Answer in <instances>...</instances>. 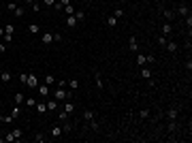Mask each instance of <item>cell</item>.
Returning a JSON list of instances; mask_svg holds the SVG:
<instances>
[{"instance_id": "cell-1", "label": "cell", "mask_w": 192, "mask_h": 143, "mask_svg": "<svg viewBox=\"0 0 192 143\" xmlns=\"http://www.w3.org/2000/svg\"><path fill=\"white\" fill-rule=\"evenodd\" d=\"M53 98H56V101H68L70 92H66V88H58V90L53 92Z\"/></svg>"}, {"instance_id": "cell-8", "label": "cell", "mask_w": 192, "mask_h": 143, "mask_svg": "<svg viewBox=\"0 0 192 143\" xmlns=\"http://www.w3.org/2000/svg\"><path fill=\"white\" fill-rule=\"evenodd\" d=\"M62 133H64L62 126H53V128H51V139H58V137L62 135Z\"/></svg>"}, {"instance_id": "cell-41", "label": "cell", "mask_w": 192, "mask_h": 143, "mask_svg": "<svg viewBox=\"0 0 192 143\" xmlns=\"http://www.w3.org/2000/svg\"><path fill=\"white\" fill-rule=\"evenodd\" d=\"M7 9L9 11H15V9H17V4H15V2H7Z\"/></svg>"}, {"instance_id": "cell-6", "label": "cell", "mask_w": 192, "mask_h": 143, "mask_svg": "<svg viewBox=\"0 0 192 143\" xmlns=\"http://www.w3.org/2000/svg\"><path fill=\"white\" fill-rule=\"evenodd\" d=\"M11 77H13V75H11V70H0V81H2V83H9Z\"/></svg>"}, {"instance_id": "cell-32", "label": "cell", "mask_w": 192, "mask_h": 143, "mask_svg": "<svg viewBox=\"0 0 192 143\" xmlns=\"http://www.w3.org/2000/svg\"><path fill=\"white\" fill-rule=\"evenodd\" d=\"M0 120H2L4 124H11V122H13L15 118H13V115H2V118H0Z\"/></svg>"}, {"instance_id": "cell-3", "label": "cell", "mask_w": 192, "mask_h": 143, "mask_svg": "<svg viewBox=\"0 0 192 143\" xmlns=\"http://www.w3.org/2000/svg\"><path fill=\"white\" fill-rule=\"evenodd\" d=\"M26 86L34 90V88L38 86V77H36V75H32V73H28V81H26Z\"/></svg>"}, {"instance_id": "cell-19", "label": "cell", "mask_w": 192, "mask_h": 143, "mask_svg": "<svg viewBox=\"0 0 192 143\" xmlns=\"http://www.w3.org/2000/svg\"><path fill=\"white\" fill-rule=\"evenodd\" d=\"M66 88H68V90H77V88H79V79H70V81H66Z\"/></svg>"}, {"instance_id": "cell-16", "label": "cell", "mask_w": 192, "mask_h": 143, "mask_svg": "<svg viewBox=\"0 0 192 143\" xmlns=\"http://www.w3.org/2000/svg\"><path fill=\"white\" fill-rule=\"evenodd\" d=\"M36 90L41 96H49V86H36Z\"/></svg>"}, {"instance_id": "cell-42", "label": "cell", "mask_w": 192, "mask_h": 143, "mask_svg": "<svg viewBox=\"0 0 192 143\" xmlns=\"http://www.w3.org/2000/svg\"><path fill=\"white\" fill-rule=\"evenodd\" d=\"M113 15H115V17H124V11H122V9H115Z\"/></svg>"}, {"instance_id": "cell-10", "label": "cell", "mask_w": 192, "mask_h": 143, "mask_svg": "<svg viewBox=\"0 0 192 143\" xmlns=\"http://www.w3.org/2000/svg\"><path fill=\"white\" fill-rule=\"evenodd\" d=\"M51 41H53V34H51V32H47V34L41 36V43H43V45H49Z\"/></svg>"}, {"instance_id": "cell-13", "label": "cell", "mask_w": 192, "mask_h": 143, "mask_svg": "<svg viewBox=\"0 0 192 143\" xmlns=\"http://www.w3.org/2000/svg\"><path fill=\"white\" fill-rule=\"evenodd\" d=\"M141 77H143V79H147V81H152V70L145 68V66H141Z\"/></svg>"}, {"instance_id": "cell-4", "label": "cell", "mask_w": 192, "mask_h": 143, "mask_svg": "<svg viewBox=\"0 0 192 143\" xmlns=\"http://www.w3.org/2000/svg\"><path fill=\"white\" fill-rule=\"evenodd\" d=\"M177 115H179V109H177V107H171V109L167 111V118L171 120V122H175V120H177Z\"/></svg>"}, {"instance_id": "cell-49", "label": "cell", "mask_w": 192, "mask_h": 143, "mask_svg": "<svg viewBox=\"0 0 192 143\" xmlns=\"http://www.w3.org/2000/svg\"><path fill=\"white\" fill-rule=\"evenodd\" d=\"M34 2H38V4H41V2H43V0H34Z\"/></svg>"}, {"instance_id": "cell-25", "label": "cell", "mask_w": 192, "mask_h": 143, "mask_svg": "<svg viewBox=\"0 0 192 143\" xmlns=\"http://www.w3.org/2000/svg\"><path fill=\"white\" fill-rule=\"evenodd\" d=\"M162 34H164V36H169V34H171V24H169V21L162 26Z\"/></svg>"}, {"instance_id": "cell-46", "label": "cell", "mask_w": 192, "mask_h": 143, "mask_svg": "<svg viewBox=\"0 0 192 143\" xmlns=\"http://www.w3.org/2000/svg\"><path fill=\"white\" fill-rule=\"evenodd\" d=\"M60 4H62V7H66V4H70V0H58Z\"/></svg>"}, {"instance_id": "cell-48", "label": "cell", "mask_w": 192, "mask_h": 143, "mask_svg": "<svg viewBox=\"0 0 192 143\" xmlns=\"http://www.w3.org/2000/svg\"><path fill=\"white\" fill-rule=\"evenodd\" d=\"M24 2H26V4H32V2H34V0H24Z\"/></svg>"}, {"instance_id": "cell-33", "label": "cell", "mask_w": 192, "mask_h": 143, "mask_svg": "<svg viewBox=\"0 0 192 143\" xmlns=\"http://www.w3.org/2000/svg\"><path fill=\"white\" fill-rule=\"evenodd\" d=\"M158 45H160V47H164V45H167V36H164V34H160V36H158Z\"/></svg>"}, {"instance_id": "cell-5", "label": "cell", "mask_w": 192, "mask_h": 143, "mask_svg": "<svg viewBox=\"0 0 192 143\" xmlns=\"http://www.w3.org/2000/svg\"><path fill=\"white\" fill-rule=\"evenodd\" d=\"M145 64H147V56L137 51V66H145Z\"/></svg>"}, {"instance_id": "cell-18", "label": "cell", "mask_w": 192, "mask_h": 143, "mask_svg": "<svg viewBox=\"0 0 192 143\" xmlns=\"http://www.w3.org/2000/svg\"><path fill=\"white\" fill-rule=\"evenodd\" d=\"M177 13L182 15V17H186V15H190V11H188V7H186V4H179V7H177Z\"/></svg>"}, {"instance_id": "cell-20", "label": "cell", "mask_w": 192, "mask_h": 143, "mask_svg": "<svg viewBox=\"0 0 192 143\" xmlns=\"http://www.w3.org/2000/svg\"><path fill=\"white\" fill-rule=\"evenodd\" d=\"M34 107H36V111H38V113H45V111H47V103H36Z\"/></svg>"}, {"instance_id": "cell-31", "label": "cell", "mask_w": 192, "mask_h": 143, "mask_svg": "<svg viewBox=\"0 0 192 143\" xmlns=\"http://www.w3.org/2000/svg\"><path fill=\"white\" fill-rule=\"evenodd\" d=\"M13 13H15V17H21V15L26 13V9H24V7H17V9L13 11Z\"/></svg>"}, {"instance_id": "cell-23", "label": "cell", "mask_w": 192, "mask_h": 143, "mask_svg": "<svg viewBox=\"0 0 192 143\" xmlns=\"http://www.w3.org/2000/svg\"><path fill=\"white\" fill-rule=\"evenodd\" d=\"M58 109V103L56 101H47V111H56Z\"/></svg>"}, {"instance_id": "cell-35", "label": "cell", "mask_w": 192, "mask_h": 143, "mask_svg": "<svg viewBox=\"0 0 192 143\" xmlns=\"http://www.w3.org/2000/svg\"><path fill=\"white\" fill-rule=\"evenodd\" d=\"M34 141H36V143H45V141H47V137H45V135H36V137H34Z\"/></svg>"}, {"instance_id": "cell-30", "label": "cell", "mask_w": 192, "mask_h": 143, "mask_svg": "<svg viewBox=\"0 0 192 143\" xmlns=\"http://www.w3.org/2000/svg\"><path fill=\"white\" fill-rule=\"evenodd\" d=\"M139 118L147 120V118H150V109H141V111H139Z\"/></svg>"}, {"instance_id": "cell-2", "label": "cell", "mask_w": 192, "mask_h": 143, "mask_svg": "<svg viewBox=\"0 0 192 143\" xmlns=\"http://www.w3.org/2000/svg\"><path fill=\"white\" fill-rule=\"evenodd\" d=\"M21 135H24L21 128H13L7 137H4V143H7V141H17V139H21Z\"/></svg>"}, {"instance_id": "cell-47", "label": "cell", "mask_w": 192, "mask_h": 143, "mask_svg": "<svg viewBox=\"0 0 192 143\" xmlns=\"http://www.w3.org/2000/svg\"><path fill=\"white\" fill-rule=\"evenodd\" d=\"M0 36H4V26H0Z\"/></svg>"}, {"instance_id": "cell-44", "label": "cell", "mask_w": 192, "mask_h": 143, "mask_svg": "<svg viewBox=\"0 0 192 143\" xmlns=\"http://www.w3.org/2000/svg\"><path fill=\"white\" fill-rule=\"evenodd\" d=\"M2 38H4V43H11V41H13V36H11V34H4Z\"/></svg>"}, {"instance_id": "cell-22", "label": "cell", "mask_w": 192, "mask_h": 143, "mask_svg": "<svg viewBox=\"0 0 192 143\" xmlns=\"http://www.w3.org/2000/svg\"><path fill=\"white\" fill-rule=\"evenodd\" d=\"M11 115H13V118L17 120L19 115H21V107H19V105H15V107H13V111H11Z\"/></svg>"}, {"instance_id": "cell-24", "label": "cell", "mask_w": 192, "mask_h": 143, "mask_svg": "<svg viewBox=\"0 0 192 143\" xmlns=\"http://www.w3.org/2000/svg\"><path fill=\"white\" fill-rule=\"evenodd\" d=\"M94 81H96V88H98V90H102V79H100V75H98V73H94Z\"/></svg>"}, {"instance_id": "cell-7", "label": "cell", "mask_w": 192, "mask_h": 143, "mask_svg": "<svg viewBox=\"0 0 192 143\" xmlns=\"http://www.w3.org/2000/svg\"><path fill=\"white\" fill-rule=\"evenodd\" d=\"M128 47H130V51H139V43H137V36H130V41H128Z\"/></svg>"}, {"instance_id": "cell-26", "label": "cell", "mask_w": 192, "mask_h": 143, "mask_svg": "<svg viewBox=\"0 0 192 143\" xmlns=\"http://www.w3.org/2000/svg\"><path fill=\"white\" fill-rule=\"evenodd\" d=\"M73 15L77 17V21H83V19H85V13H83V11H75Z\"/></svg>"}, {"instance_id": "cell-17", "label": "cell", "mask_w": 192, "mask_h": 143, "mask_svg": "<svg viewBox=\"0 0 192 143\" xmlns=\"http://www.w3.org/2000/svg\"><path fill=\"white\" fill-rule=\"evenodd\" d=\"M83 120H90L92 126H96V122H94V111H90V109H87V111L83 113Z\"/></svg>"}, {"instance_id": "cell-39", "label": "cell", "mask_w": 192, "mask_h": 143, "mask_svg": "<svg viewBox=\"0 0 192 143\" xmlns=\"http://www.w3.org/2000/svg\"><path fill=\"white\" fill-rule=\"evenodd\" d=\"M19 81H21V83H26V81H28V73H21L19 75Z\"/></svg>"}, {"instance_id": "cell-36", "label": "cell", "mask_w": 192, "mask_h": 143, "mask_svg": "<svg viewBox=\"0 0 192 143\" xmlns=\"http://www.w3.org/2000/svg\"><path fill=\"white\" fill-rule=\"evenodd\" d=\"M24 105H26V107H34L36 103H34V98H26V101H24Z\"/></svg>"}, {"instance_id": "cell-12", "label": "cell", "mask_w": 192, "mask_h": 143, "mask_svg": "<svg viewBox=\"0 0 192 143\" xmlns=\"http://www.w3.org/2000/svg\"><path fill=\"white\" fill-rule=\"evenodd\" d=\"M62 111H66V113L70 115V113L75 111V105H73V103H70V101H64V109H62Z\"/></svg>"}, {"instance_id": "cell-27", "label": "cell", "mask_w": 192, "mask_h": 143, "mask_svg": "<svg viewBox=\"0 0 192 143\" xmlns=\"http://www.w3.org/2000/svg\"><path fill=\"white\" fill-rule=\"evenodd\" d=\"M75 11H77V9L73 7V4H66V7H64V13H66V15H73Z\"/></svg>"}, {"instance_id": "cell-37", "label": "cell", "mask_w": 192, "mask_h": 143, "mask_svg": "<svg viewBox=\"0 0 192 143\" xmlns=\"http://www.w3.org/2000/svg\"><path fill=\"white\" fill-rule=\"evenodd\" d=\"M66 118H68V113H66V111H60V115H58L60 122H66Z\"/></svg>"}, {"instance_id": "cell-15", "label": "cell", "mask_w": 192, "mask_h": 143, "mask_svg": "<svg viewBox=\"0 0 192 143\" xmlns=\"http://www.w3.org/2000/svg\"><path fill=\"white\" fill-rule=\"evenodd\" d=\"M105 24L109 26V28H113V26H115V24H118V17H115V15H109V17L105 19Z\"/></svg>"}, {"instance_id": "cell-21", "label": "cell", "mask_w": 192, "mask_h": 143, "mask_svg": "<svg viewBox=\"0 0 192 143\" xmlns=\"http://www.w3.org/2000/svg\"><path fill=\"white\" fill-rule=\"evenodd\" d=\"M28 32H30V34H38V32H41V28H38L36 24H30V26H28Z\"/></svg>"}, {"instance_id": "cell-9", "label": "cell", "mask_w": 192, "mask_h": 143, "mask_svg": "<svg viewBox=\"0 0 192 143\" xmlns=\"http://www.w3.org/2000/svg\"><path fill=\"white\" fill-rule=\"evenodd\" d=\"M77 24H79V21H77L75 15H66V26H68V28H75Z\"/></svg>"}, {"instance_id": "cell-14", "label": "cell", "mask_w": 192, "mask_h": 143, "mask_svg": "<svg viewBox=\"0 0 192 143\" xmlns=\"http://www.w3.org/2000/svg\"><path fill=\"white\" fill-rule=\"evenodd\" d=\"M162 17H164V19H167V21H171V19L175 17V13H173V11H171V9H164V11H162Z\"/></svg>"}, {"instance_id": "cell-28", "label": "cell", "mask_w": 192, "mask_h": 143, "mask_svg": "<svg viewBox=\"0 0 192 143\" xmlns=\"http://www.w3.org/2000/svg\"><path fill=\"white\" fill-rule=\"evenodd\" d=\"M45 83H47V86H53V83H56V77H53V75H47V77H45Z\"/></svg>"}, {"instance_id": "cell-29", "label": "cell", "mask_w": 192, "mask_h": 143, "mask_svg": "<svg viewBox=\"0 0 192 143\" xmlns=\"http://www.w3.org/2000/svg\"><path fill=\"white\" fill-rule=\"evenodd\" d=\"M13 32H15V28H13L11 24H7V26H4V34H11V36H13Z\"/></svg>"}, {"instance_id": "cell-40", "label": "cell", "mask_w": 192, "mask_h": 143, "mask_svg": "<svg viewBox=\"0 0 192 143\" xmlns=\"http://www.w3.org/2000/svg\"><path fill=\"white\" fill-rule=\"evenodd\" d=\"M56 86H58V88H66V81H64V79L58 81V79H56Z\"/></svg>"}, {"instance_id": "cell-45", "label": "cell", "mask_w": 192, "mask_h": 143, "mask_svg": "<svg viewBox=\"0 0 192 143\" xmlns=\"http://www.w3.org/2000/svg\"><path fill=\"white\" fill-rule=\"evenodd\" d=\"M7 51V43H0V53H4Z\"/></svg>"}, {"instance_id": "cell-11", "label": "cell", "mask_w": 192, "mask_h": 143, "mask_svg": "<svg viewBox=\"0 0 192 143\" xmlns=\"http://www.w3.org/2000/svg\"><path fill=\"white\" fill-rule=\"evenodd\" d=\"M164 47H167V51H171V53L177 51V43H175V41H167V45H164Z\"/></svg>"}, {"instance_id": "cell-38", "label": "cell", "mask_w": 192, "mask_h": 143, "mask_svg": "<svg viewBox=\"0 0 192 143\" xmlns=\"http://www.w3.org/2000/svg\"><path fill=\"white\" fill-rule=\"evenodd\" d=\"M56 2H58V0H43V4H45V7H53Z\"/></svg>"}, {"instance_id": "cell-43", "label": "cell", "mask_w": 192, "mask_h": 143, "mask_svg": "<svg viewBox=\"0 0 192 143\" xmlns=\"http://www.w3.org/2000/svg\"><path fill=\"white\" fill-rule=\"evenodd\" d=\"M30 7H32V9H34V13H36V11H41V4H38V2H32V4H30Z\"/></svg>"}, {"instance_id": "cell-34", "label": "cell", "mask_w": 192, "mask_h": 143, "mask_svg": "<svg viewBox=\"0 0 192 143\" xmlns=\"http://www.w3.org/2000/svg\"><path fill=\"white\" fill-rule=\"evenodd\" d=\"M26 101V96L24 94H19V92H17V94H15V103H17V105H19V103H24Z\"/></svg>"}]
</instances>
